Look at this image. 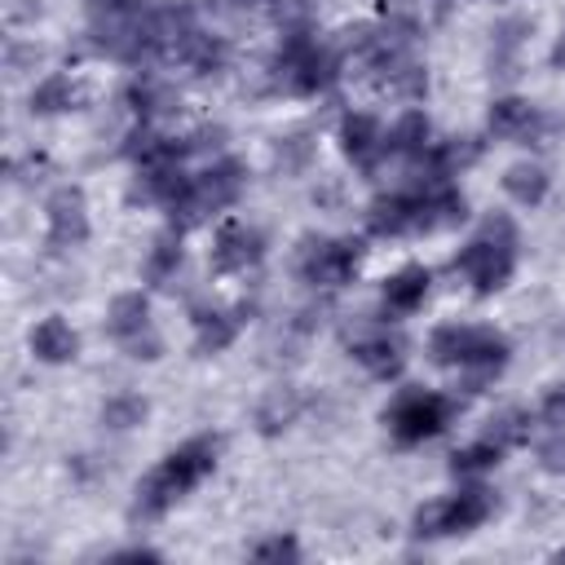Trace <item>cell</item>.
<instances>
[{
	"mask_svg": "<svg viewBox=\"0 0 565 565\" xmlns=\"http://www.w3.org/2000/svg\"><path fill=\"white\" fill-rule=\"evenodd\" d=\"M216 455H221V437L212 433H199L190 441H181L141 486H137V499H132V516L137 521H154L163 516L177 499H185L212 468H216Z\"/></svg>",
	"mask_w": 565,
	"mask_h": 565,
	"instance_id": "obj_1",
	"label": "cell"
},
{
	"mask_svg": "<svg viewBox=\"0 0 565 565\" xmlns=\"http://www.w3.org/2000/svg\"><path fill=\"white\" fill-rule=\"evenodd\" d=\"M508 335L494 327H468V322H441L428 335V358L437 366H455L468 384V393H477L486 380H494L508 366Z\"/></svg>",
	"mask_w": 565,
	"mask_h": 565,
	"instance_id": "obj_2",
	"label": "cell"
},
{
	"mask_svg": "<svg viewBox=\"0 0 565 565\" xmlns=\"http://www.w3.org/2000/svg\"><path fill=\"white\" fill-rule=\"evenodd\" d=\"M512 269H516V225L508 216H490L455 256V274H463L477 296L508 287Z\"/></svg>",
	"mask_w": 565,
	"mask_h": 565,
	"instance_id": "obj_3",
	"label": "cell"
},
{
	"mask_svg": "<svg viewBox=\"0 0 565 565\" xmlns=\"http://www.w3.org/2000/svg\"><path fill=\"white\" fill-rule=\"evenodd\" d=\"M340 75V53L318 44L305 26H291V35L282 40L278 57H274V84L282 93L296 97H313L322 88H331V79Z\"/></svg>",
	"mask_w": 565,
	"mask_h": 565,
	"instance_id": "obj_4",
	"label": "cell"
},
{
	"mask_svg": "<svg viewBox=\"0 0 565 565\" xmlns=\"http://www.w3.org/2000/svg\"><path fill=\"white\" fill-rule=\"evenodd\" d=\"M243 181H247V168L238 159H216L207 163L199 177H185V185L172 194V225L177 230H190L199 221H207L212 212L230 207L238 194H243Z\"/></svg>",
	"mask_w": 565,
	"mask_h": 565,
	"instance_id": "obj_5",
	"label": "cell"
},
{
	"mask_svg": "<svg viewBox=\"0 0 565 565\" xmlns=\"http://www.w3.org/2000/svg\"><path fill=\"white\" fill-rule=\"evenodd\" d=\"M494 512V494L472 481L463 486L459 494H446V499H433L415 512V534L419 539H446V534H472L477 525H486Z\"/></svg>",
	"mask_w": 565,
	"mask_h": 565,
	"instance_id": "obj_6",
	"label": "cell"
},
{
	"mask_svg": "<svg viewBox=\"0 0 565 565\" xmlns=\"http://www.w3.org/2000/svg\"><path fill=\"white\" fill-rule=\"evenodd\" d=\"M455 415V402L446 393H433V388H406L388 411H384V424L393 433L397 446H419L437 433H446Z\"/></svg>",
	"mask_w": 565,
	"mask_h": 565,
	"instance_id": "obj_7",
	"label": "cell"
},
{
	"mask_svg": "<svg viewBox=\"0 0 565 565\" xmlns=\"http://www.w3.org/2000/svg\"><path fill=\"white\" fill-rule=\"evenodd\" d=\"M106 331H110V340H115L128 358L154 362V358L163 353V340H159V331H154V322H150V300H146L141 291H119V296L110 300V309H106Z\"/></svg>",
	"mask_w": 565,
	"mask_h": 565,
	"instance_id": "obj_8",
	"label": "cell"
},
{
	"mask_svg": "<svg viewBox=\"0 0 565 565\" xmlns=\"http://www.w3.org/2000/svg\"><path fill=\"white\" fill-rule=\"evenodd\" d=\"M362 260L358 238H305L296 252V274L309 287H344Z\"/></svg>",
	"mask_w": 565,
	"mask_h": 565,
	"instance_id": "obj_9",
	"label": "cell"
},
{
	"mask_svg": "<svg viewBox=\"0 0 565 565\" xmlns=\"http://www.w3.org/2000/svg\"><path fill=\"white\" fill-rule=\"evenodd\" d=\"M366 230L380 238H397V234H428L424 230V185L415 190H397L371 203L366 212Z\"/></svg>",
	"mask_w": 565,
	"mask_h": 565,
	"instance_id": "obj_10",
	"label": "cell"
},
{
	"mask_svg": "<svg viewBox=\"0 0 565 565\" xmlns=\"http://www.w3.org/2000/svg\"><path fill=\"white\" fill-rule=\"evenodd\" d=\"M349 353H353L371 375H380V380L397 375L402 362H406V344H402V335H393V331L380 327V322H362L358 331H349Z\"/></svg>",
	"mask_w": 565,
	"mask_h": 565,
	"instance_id": "obj_11",
	"label": "cell"
},
{
	"mask_svg": "<svg viewBox=\"0 0 565 565\" xmlns=\"http://www.w3.org/2000/svg\"><path fill=\"white\" fill-rule=\"evenodd\" d=\"M340 150H344V159L353 168L375 172L380 159L388 154V128L375 115H344V124H340Z\"/></svg>",
	"mask_w": 565,
	"mask_h": 565,
	"instance_id": "obj_12",
	"label": "cell"
},
{
	"mask_svg": "<svg viewBox=\"0 0 565 565\" xmlns=\"http://www.w3.org/2000/svg\"><path fill=\"white\" fill-rule=\"evenodd\" d=\"M84 238H88V203L75 185H62L49 199V247L66 252V247H79Z\"/></svg>",
	"mask_w": 565,
	"mask_h": 565,
	"instance_id": "obj_13",
	"label": "cell"
},
{
	"mask_svg": "<svg viewBox=\"0 0 565 565\" xmlns=\"http://www.w3.org/2000/svg\"><path fill=\"white\" fill-rule=\"evenodd\" d=\"M260 256H265V238H260V230H252L243 221L225 225L212 243V269L216 274H247L260 265Z\"/></svg>",
	"mask_w": 565,
	"mask_h": 565,
	"instance_id": "obj_14",
	"label": "cell"
},
{
	"mask_svg": "<svg viewBox=\"0 0 565 565\" xmlns=\"http://www.w3.org/2000/svg\"><path fill=\"white\" fill-rule=\"evenodd\" d=\"M543 128H547V119L525 97H499L490 106V132L503 141H534Z\"/></svg>",
	"mask_w": 565,
	"mask_h": 565,
	"instance_id": "obj_15",
	"label": "cell"
},
{
	"mask_svg": "<svg viewBox=\"0 0 565 565\" xmlns=\"http://www.w3.org/2000/svg\"><path fill=\"white\" fill-rule=\"evenodd\" d=\"M428 287H433V274L424 265H402L393 278H384V309L388 313H415L424 300H428Z\"/></svg>",
	"mask_w": 565,
	"mask_h": 565,
	"instance_id": "obj_16",
	"label": "cell"
},
{
	"mask_svg": "<svg viewBox=\"0 0 565 565\" xmlns=\"http://www.w3.org/2000/svg\"><path fill=\"white\" fill-rule=\"evenodd\" d=\"M31 353L40 362H49V366H62V362H71L79 353V335H75V327L66 318H44L31 331Z\"/></svg>",
	"mask_w": 565,
	"mask_h": 565,
	"instance_id": "obj_17",
	"label": "cell"
},
{
	"mask_svg": "<svg viewBox=\"0 0 565 565\" xmlns=\"http://www.w3.org/2000/svg\"><path fill=\"white\" fill-rule=\"evenodd\" d=\"M428 146H433L428 115L424 110H402L397 124L388 128V154H397V159H424Z\"/></svg>",
	"mask_w": 565,
	"mask_h": 565,
	"instance_id": "obj_18",
	"label": "cell"
},
{
	"mask_svg": "<svg viewBox=\"0 0 565 565\" xmlns=\"http://www.w3.org/2000/svg\"><path fill=\"white\" fill-rule=\"evenodd\" d=\"M243 313H247V305H238V309H230V313H216V309L194 313V344H199V353H221V349L238 335Z\"/></svg>",
	"mask_w": 565,
	"mask_h": 565,
	"instance_id": "obj_19",
	"label": "cell"
},
{
	"mask_svg": "<svg viewBox=\"0 0 565 565\" xmlns=\"http://www.w3.org/2000/svg\"><path fill=\"white\" fill-rule=\"evenodd\" d=\"M525 35H530V18H503L494 26V40H490V66H494V75H512Z\"/></svg>",
	"mask_w": 565,
	"mask_h": 565,
	"instance_id": "obj_20",
	"label": "cell"
},
{
	"mask_svg": "<svg viewBox=\"0 0 565 565\" xmlns=\"http://www.w3.org/2000/svg\"><path fill=\"white\" fill-rule=\"evenodd\" d=\"M75 102H79V84H75L71 75H62V71L44 75V79L31 88V110H35V115H57V110H71Z\"/></svg>",
	"mask_w": 565,
	"mask_h": 565,
	"instance_id": "obj_21",
	"label": "cell"
},
{
	"mask_svg": "<svg viewBox=\"0 0 565 565\" xmlns=\"http://www.w3.org/2000/svg\"><path fill=\"white\" fill-rule=\"evenodd\" d=\"M181 230L172 225L168 234H159L154 238V247H150V256H146V282H154V287H168L172 278H177V269H181Z\"/></svg>",
	"mask_w": 565,
	"mask_h": 565,
	"instance_id": "obj_22",
	"label": "cell"
},
{
	"mask_svg": "<svg viewBox=\"0 0 565 565\" xmlns=\"http://www.w3.org/2000/svg\"><path fill=\"white\" fill-rule=\"evenodd\" d=\"M503 190H508V199H516L521 207H534V203H543V194H547V172H543L539 163H512L508 177H503Z\"/></svg>",
	"mask_w": 565,
	"mask_h": 565,
	"instance_id": "obj_23",
	"label": "cell"
},
{
	"mask_svg": "<svg viewBox=\"0 0 565 565\" xmlns=\"http://www.w3.org/2000/svg\"><path fill=\"white\" fill-rule=\"evenodd\" d=\"M296 415H300V397H296V388H269L265 402L256 406V424H260V433H278V428H287Z\"/></svg>",
	"mask_w": 565,
	"mask_h": 565,
	"instance_id": "obj_24",
	"label": "cell"
},
{
	"mask_svg": "<svg viewBox=\"0 0 565 565\" xmlns=\"http://www.w3.org/2000/svg\"><path fill=\"white\" fill-rule=\"evenodd\" d=\"M141 419H146V397H137V393H115V397L102 402V424L110 433H128Z\"/></svg>",
	"mask_w": 565,
	"mask_h": 565,
	"instance_id": "obj_25",
	"label": "cell"
},
{
	"mask_svg": "<svg viewBox=\"0 0 565 565\" xmlns=\"http://www.w3.org/2000/svg\"><path fill=\"white\" fill-rule=\"evenodd\" d=\"M499 455H503V446L490 441V437H481V441L455 450V455H450V468H455V477H481V472H490V468L499 463Z\"/></svg>",
	"mask_w": 565,
	"mask_h": 565,
	"instance_id": "obj_26",
	"label": "cell"
},
{
	"mask_svg": "<svg viewBox=\"0 0 565 565\" xmlns=\"http://www.w3.org/2000/svg\"><path fill=\"white\" fill-rule=\"evenodd\" d=\"M530 428H534V419H530V411H499L494 419H490V428H486V437L490 441H499L503 450L508 446H525L530 441Z\"/></svg>",
	"mask_w": 565,
	"mask_h": 565,
	"instance_id": "obj_27",
	"label": "cell"
},
{
	"mask_svg": "<svg viewBox=\"0 0 565 565\" xmlns=\"http://www.w3.org/2000/svg\"><path fill=\"white\" fill-rule=\"evenodd\" d=\"M309 154H313V141H309L305 132H296V137H282V141H278V168H287V172L305 168V163H309Z\"/></svg>",
	"mask_w": 565,
	"mask_h": 565,
	"instance_id": "obj_28",
	"label": "cell"
},
{
	"mask_svg": "<svg viewBox=\"0 0 565 565\" xmlns=\"http://www.w3.org/2000/svg\"><path fill=\"white\" fill-rule=\"evenodd\" d=\"M539 459H543V468H552V472H565V428H556L543 446H539Z\"/></svg>",
	"mask_w": 565,
	"mask_h": 565,
	"instance_id": "obj_29",
	"label": "cell"
},
{
	"mask_svg": "<svg viewBox=\"0 0 565 565\" xmlns=\"http://www.w3.org/2000/svg\"><path fill=\"white\" fill-rule=\"evenodd\" d=\"M252 556H256V561H282V556H291V561H296V556H300V547H296L291 539H265V543H256V547H252Z\"/></svg>",
	"mask_w": 565,
	"mask_h": 565,
	"instance_id": "obj_30",
	"label": "cell"
},
{
	"mask_svg": "<svg viewBox=\"0 0 565 565\" xmlns=\"http://www.w3.org/2000/svg\"><path fill=\"white\" fill-rule=\"evenodd\" d=\"M543 419H547L552 428H565V384H552V388L543 393Z\"/></svg>",
	"mask_w": 565,
	"mask_h": 565,
	"instance_id": "obj_31",
	"label": "cell"
},
{
	"mask_svg": "<svg viewBox=\"0 0 565 565\" xmlns=\"http://www.w3.org/2000/svg\"><path fill=\"white\" fill-rule=\"evenodd\" d=\"M552 66L556 71H565V31L556 35V44H552Z\"/></svg>",
	"mask_w": 565,
	"mask_h": 565,
	"instance_id": "obj_32",
	"label": "cell"
},
{
	"mask_svg": "<svg viewBox=\"0 0 565 565\" xmlns=\"http://www.w3.org/2000/svg\"><path fill=\"white\" fill-rule=\"evenodd\" d=\"M561 556H565V547H561Z\"/></svg>",
	"mask_w": 565,
	"mask_h": 565,
	"instance_id": "obj_33",
	"label": "cell"
}]
</instances>
